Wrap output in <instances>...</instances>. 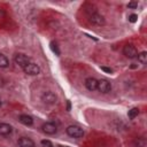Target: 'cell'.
Returning <instances> with one entry per match:
<instances>
[{"label": "cell", "instance_id": "5", "mask_svg": "<svg viewBox=\"0 0 147 147\" xmlns=\"http://www.w3.org/2000/svg\"><path fill=\"white\" fill-rule=\"evenodd\" d=\"M23 71L26 74V75H30V76H36V75H39L40 74V67L33 62H30L24 69Z\"/></svg>", "mask_w": 147, "mask_h": 147}, {"label": "cell", "instance_id": "17", "mask_svg": "<svg viewBox=\"0 0 147 147\" xmlns=\"http://www.w3.org/2000/svg\"><path fill=\"white\" fill-rule=\"evenodd\" d=\"M136 145L138 147H145V140L142 138H138V140H136Z\"/></svg>", "mask_w": 147, "mask_h": 147}, {"label": "cell", "instance_id": "4", "mask_svg": "<svg viewBox=\"0 0 147 147\" xmlns=\"http://www.w3.org/2000/svg\"><path fill=\"white\" fill-rule=\"evenodd\" d=\"M123 54H124L127 59H136L137 55H138V51H137V48H136L133 45L127 44V45H125V46L123 47Z\"/></svg>", "mask_w": 147, "mask_h": 147}, {"label": "cell", "instance_id": "18", "mask_svg": "<svg viewBox=\"0 0 147 147\" xmlns=\"http://www.w3.org/2000/svg\"><path fill=\"white\" fill-rule=\"evenodd\" d=\"M137 20H138V15H136V14H131V15L129 16V21H130L131 23L137 22Z\"/></svg>", "mask_w": 147, "mask_h": 147}, {"label": "cell", "instance_id": "25", "mask_svg": "<svg viewBox=\"0 0 147 147\" xmlns=\"http://www.w3.org/2000/svg\"><path fill=\"white\" fill-rule=\"evenodd\" d=\"M59 147H62V146H59Z\"/></svg>", "mask_w": 147, "mask_h": 147}, {"label": "cell", "instance_id": "11", "mask_svg": "<svg viewBox=\"0 0 147 147\" xmlns=\"http://www.w3.org/2000/svg\"><path fill=\"white\" fill-rule=\"evenodd\" d=\"M18 121H20V123H22V124L25 125V126H31V125L33 124V118H32L31 116L26 115V114L20 115V116H18Z\"/></svg>", "mask_w": 147, "mask_h": 147}, {"label": "cell", "instance_id": "20", "mask_svg": "<svg viewBox=\"0 0 147 147\" xmlns=\"http://www.w3.org/2000/svg\"><path fill=\"white\" fill-rule=\"evenodd\" d=\"M101 70L105 71V72H107V74H111L113 72V70L110 68H107V67H101Z\"/></svg>", "mask_w": 147, "mask_h": 147}, {"label": "cell", "instance_id": "14", "mask_svg": "<svg viewBox=\"0 0 147 147\" xmlns=\"http://www.w3.org/2000/svg\"><path fill=\"white\" fill-rule=\"evenodd\" d=\"M8 65H9V61H8V59H7L3 54L0 53V68H7Z\"/></svg>", "mask_w": 147, "mask_h": 147}, {"label": "cell", "instance_id": "2", "mask_svg": "<svg viewBox=\"0 0 147 147\" xmlns=\"http://www.w3.org/2000/svg\"><path fill=\"white\" fill-rule=\"evenodd\" d=\"M88 20H90V22H91L92 24H94V25H96V26H102V25H105V23H106L105 17H103L101 14H99L96 10H93V11L90 14Z\"/></svg>", "mask_w": 147, "mask_h": 147}, {"label": "cell", "instance_id": "24", "mask_svg": "<svg viewBox=\"0 0 147 147\" xmlns=\"http://www.w3.org/2000/svg\"><path fill=\"white\" fill-rule=\"evenodd\" d=\"M48 147H53V146H52V145H51V146H48Z\"/></svg>", "mask_w": 147, "mask_h": 147}, {"label": "cell", "instance_id": "15", "mask_svg": "<svg viewBox=\"0 0 147 147\" xmlns=\"http://www.w3.org/2000/svg\"><path fill=\"white\" fill-rule=\"evenodd\" d=\"M137 57H138V61H139L141 64H145V63L147 62V53H146V52H141V53H138Z\"/></svg>", "mask_w": 147, "mask_h": 147}, {"label": "cell", "instance_id": "16", "mask_svg": "<svg viewBox=\"0 0 147 147\" xmlns=\"http://www.w3.org/2000/svg\"><path fill=\"white\" fill-rule=\"evenodd\" d=\"M49 47H51V49H52V52L53 53H55V55H60V49H59V47H57V45L54 42V41H52L51 44H49Z\"/></svg>", "mask_w": 147, "mask_h": 147}, {"label": "cell", "instance_id": "3", "mask_svg": "<svg viewBox=\"0 0 147 147\" xmlns=\"http://www.w3.org/2000/svg\"><path fill=\"white\" fill-rule=\"evenodd\" d=\"M14 62H15L17 65H20L22 69H24V68L31 62V60H30V57H29L28 55L22 54V53H18V54H16V55L14 56Z\"/></svg>", "mask_w": 147, "mask_h": 147}, {"label": "cell", "instance_id": "19", "mask_svg": "<svg viewBox=\"0 0 147 147\" xmlns=\"http://www.w3.org/2000/svg\"><path fill=\"white\" fill-rule=\"evenodd\" d=\"M137 6H138V3H137L136 1L129 2V5H127V7H129V8H131V9H134V8H137Z\"/></svg>", "mask_w": 147, "mask_h": 147}, {"label": "cell", "instance_id": "23", "mask_svg": "<svg viewBox=\"0 0 147 147\" xmlns=\"http://www.w3.org/2000/svg\"><path fill=\"white\" fill-rule=\"evenodd\" d=\"M1 106H2V102H1V100H0V107H1Z\"/></svg>", "mask_w": 147, "mask_h": 147}, {"label": "cell", "instance_id": "7", "mask_svg": "<svg viewBox=\"0 0 147 147\" xmlns=\"http://www.w3.org/2000/svg\"><path fill=\"white\" fill-rule=\"evenodd\" d=\"M98 91H100L101 93L103 94H107L111 91V84L106 80V79H101V80H98Z\"/></svg>", "mask_w": 147, "mask_h": 147}, {"label": "cell", "instance_id": "1", "mask_svg": "<svg viewBox=\"0 0 147 147\" xmlns=\"http://www.w3.org/2000/svg\"><path fill=\"white\" fill-rule=\"evenodd\" d=\"M65 132H67L68 136H70L72 138H76V139L82 138L84 136V130L78 125H69L65 129Z\"/></svg>", "mask_w": 147, "mask_h": 147}, {"label": "cell", "instance_id": "8", "mask_svg": "<svg viewBox=\"0 0 147 147\" xmlns=\"http://www.w3.org/2000/svg\"><path fill=\"white\" fill-rule=\"evenodd\" d=\"M41 100H42L46 105H54V103L56 102L57 98H56L55 93H53V92H51V91H47V92H45V93L41 95Z\"/></svg>", "mask_w": 147, "mask_h": 147}, {"label": "cell", "instance_id": "6", "mask_svg": "<svg viewBox=\"0 0 147 147\" xmlns=\"http://www.w3.org/2000/svg\"><path fill=\"white\" fill-rule=\"evenodd\" d=\"M41 130H42L44 133H46V134H48V136H53V134L56 133L57 127H56V125H55L54 123H52V122H46V123H44V124L41 125Z\"/></svg>", "mask_w": 147, "mask_h": 147}, {"label": "cell", "instance_id": "22", "mask_svg": "<svg viewBox=\"0 0 147 147\" xmlns=\"http://www.w3.org/2000/svg\"><path fill=\"white\" fill-rule=\"evenodd\" d=\"M71 106H70V101H67V110H70Z\"/></svg>", "mask_w": 147, "mask_h": 147}, {"label": "cell", "instance_id": "13", "mask_svg": "<svg viewBox=\"0 0 147 147\" xmlns=\"http://www.w3.org/2000/svg\"><path fill=\"white\" fill-rule=\"evenodd\" d=\"M138 115H139V109H138L137 107H134V108L130 109V110H129V113H127V116H129V118H130V119L136 118Z\"/></svg>", "mask_w": 147, "mask_h": 147}, {"label": "cell", "instance_id": "12", "mask_svg": "<svg viewBox=\"0 0 147 147\" xmlns=\"http://www.w3.org/2000/svg\"><path fill=\"white\" fill-rule=\"evenodd\" d=\"M13 132V127L11 125L7 124V123H0V136H9Z\"/></svg>", "mask_w": 147, "mask_h": 147}, {"label": "cell", "instance_id": "21", "mask_svg": "<svg viewBox=\"0 0 147 147\" xmlns=\"http://www.w3.org/2000/svg\"><path fill=\"white\" fill-rule=\"evenodd\" d=\"M41 144L42 145H45V146H51L52 144H51V141H48V140H42L41 141Z\"/></svg>", "mask_w": 147, "mask_h": 147}, {"label": "cell", "instance_id": "9", "mask_svg": "<svg viewBox=\"0 0 147 147\" xmlns=\"http://www.w3.org/2000/svg\"><path fill=\"white\" fill-rule=\"evenodd\" d=\"M85 86H86V88L88 91H92V92L96 91V88H98V80L95 78H93V77H88V78L85 79Z\"/></svg>", "mask_w": 147, "mask_h": 147}, {"label": "cell", "instance_id": "10", "mask_svg": "<svg viewBox=\"0 0 147 147\" xmlns=\"http://www.w3.org/2000/svg\"><path fill=\"white\" fill-rule=\"evenodd\" d=\"M17 144H18V147H36L33 140L28 138V137H21L18 139Z\"/></svg>", "mask_w": 147, "mask_h": 147}]
</instances>
